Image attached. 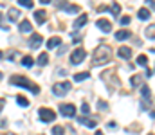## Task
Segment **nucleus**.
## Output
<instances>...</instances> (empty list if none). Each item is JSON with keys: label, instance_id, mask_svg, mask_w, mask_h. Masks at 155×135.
<instances>
[{"label": "nucleus", "instance_id": "1", "mask_svg": "<svg viewBox=\"0 0 155 135\" xmlns=\"http://www.w3.org/2000/svg\"><path fill=\"white\" fill-rule=\"evenodd\" d=\"M110 56H112V52H110V47L108 45H99L96 50H94V54H92V65H103V63H107L108 59H110Z\"/></svg>", "mask_w": 155, "mask_h": 135}, {"label": "nucleus", "instance_id": "2", "mask_svg": "<svg viewBox=\"0 0 155 135\" xmlns=\"http://www.w3.org/2000/svg\"><path fill=\"white\" fill-rule=\"evenodd\" d=\"M9 83H11V85H16V87L29 88L33 94H40V87H38V85H35L33 81H29L25 76H13V78L9 79Z\"/></svg>", "mask_w": 155, "mask_h": 135}, {"label": "nucleus", "instance_id": "3", "mask_svg": "<svg viewBox=\"0 0 155 135\" xmlns=\"http://www.w3.org/2000/svg\"><path fill=\"white\" fill-rule=\"evenodd\" d=\"M69 90H71L69 81H60V83L52 85V94L54 95H65V94H69Z\"/></svg>", "mask_w": 155, "mask_h": 135}, {"label": "nucleus", "instance_id": "4", "mask_svg": "<svg viewBox=\"0 0 155 135\" xmlns=\"http://www.w3.org/2000/svg\"><path fill=\"white\" fill-rule=\"evenodd\" d=\"M40 119H41L43 123H52V121L56 119V114H54V110H51V108H40Z\"/></svg>", "mask_w": 155, "mask_h": 135}, {"label": "nucleus", "instance_id": "5", "mask_svg": "<svg viewBox=\"0 0 155 135\" xmlns=\"http://www.w3.org/2000/svg\"><path fill=\"white\" fill-rule=\"evenodd\" d=\"M60 114L63 117H74L76 115V106L74 104H60Z\"/></svg>", "mask_w": 155, "mask_h": 135}, {"label": "nucleus", "instance_id": "6", "mask_svg": "<svg viewBox=\"0 0 155 135\" xmlns=\"http://www.w3.org/2000/svg\"><path fill=\"white\" fill-rule=\"evenodd\" d=\"M85 56H87L85 49H76V50L71 54V63H72V65H78V63H81V61L85 59Z\"/></svg>", "mask_w": 155, "mask_h": 135}, {"label": "nucleus", "instance_id": "7", "mask_svg": "<svg viewBox=\"0 0 155 135\" xmlns=\"http://www.w3.org/2000/svg\"><path fill=\"white\" fill-rule=\"evenodd\" d=\"M96 25H97L103 33H110V31H112V24H110L108 20H105V18H99V20L96 22Z\"/></svg>", "mask_w": 155, "mask_h": 135}, {"label": "nucleus", "instance_id": "8", "mask_svg": "<svg viewBox=\"0 0 155 135\" xmlns=\"http://www.w3.org/2000/svg\"><path fill=\"white\" fill-rule=\"evenodd\" d=\"M18 31H20V33H31V31H33V24H31L29 20H20Z\"/></svg>", "mask_w": 155, "mask_h": 135}, {"label": "nucleus", "instance_id": "9", "mask_svg": "<svg viewBox=\"0 0 155 135\" xmlns=\"http://www.w3.org/2000/svg\"><path fill=\"white\" fill-rule=\"evenodd\" d=\"M117 56L123 58V59H130V58H132V49H130V47H121V49L117 50Z\"/></svg>", "mask_w": 155, "mask_h": 135}, {"label": "nucleus", "instance_id": "10", "mask_svg": "<svg viewBox=\"0 0 155 135\" xmlns=\"http://www.w3.org/2000/svg\"><path fill=\"white\" fill-rule=\"evenodd\" d=\"M7 16H9V20H11V22H18V20H20V11H18L16 7H9Z\"/></svg>", "mask_w": 155, "mask_h": 135}, {"label": "nucleus", "instance_id": "11", "mask_svg": "<svg viewBox=\"0 0 155 135\" xmlns=\"http://www.w3.org/2000/svg\"><path fill=\"white\" fill-rule=\"evenodd\" d=\"M78 123L79 124H85L87 128H96V124H97L94 119H88V117H78Z\"/></svg>", "mask_w": 155, "mask_h": 135}, {"label": "nucleus", "instance_id": "12", "mask_svg": "<svg viewBox=\"0 0 155 135\" xmlns=\"http://www.w3.org/2000/svg\"><path fill=\"white\" fill-rule=\"evenodd\" d=\"M130 36H132V33H130V31H126V29H119V31L116 33V38L119 40V42H124V40H128Z\"/></svg>", "mask_w": 155, "mask_h": 135}, {"label": "nucleus", "instance_id": "13", "mask_svg": "<svg viewBox=\"0 0 155 135\" xmlns=\"http://www.w3.org/2000/svg\"><path fill=\"white\" fill-rule=\"evenodd\" d=\"M60 43H61V38L60 36H52V38L47 40V49H54V47H58Z\"/></svg>", "mask_w": 155, "mask_h": 135}, {"label": "nucleus", "instance_id": "14", "mask_svg": "<svg viewBox=\"0 0 155 135\" xmlns=\"http://www.w3.org/2000/svg\"><path fill=\"white\" fill-rule=\"evenodd\" d=\"M40 45H41V36H40V34L31 36V40H29V47H33V49H38Z\"/></svg>", "mask_w": 155, "mask_h": 135}, {"label": "nucleus", "instance_id": "15", "mask_svg": "<svg viewBox=\"0 0 155 135\" xmlns=\"http://www.w3.org/2000/svg\"><path fill=\"white\" fill-rule=\"evenodd\" d=\"M137 18H139V20H148V18H150V9L141 7V9L137 11Z\"/></svg>", "mask_w": 155, "mask_h": 135}, {"label": "nucleus", "instance_id": "16", "mask_svg": "<svg viewBox=\"0 0 155 135\" xmlns=\"http://www.w3.org/2000/svg\"><path fill=\"white\" fill-rule=\"evenodd\" d=\"M45 18H47V13L45 11H35V20L38 22V24H45Z\"/></svg>", "mask_w": 155, "mask_h": 135}, {"label": "nucleus", "instance_id": "17", "mask_svg": "<svg viewBox=\"0 0 155 135\" xmlns=\"http://www.w3.org/2000/svg\"><path fill=\"white\" fill-rule=\"evenodd\" d=\"M87 20H88V16H87L85 13H83V14H79V18H78L76 22H74V27H76V29H79V27H83V25L87 24Z\"/></svg>", "mask_w": 155, "mask_h": 135}, {"label": "nucleus", "instance_id": "18", "mask_svg": "<svg viewBox=\"0 0 155 135\" xmlns=\"http://www.w3.org/2000/svg\"><path fill=\"white\" fill-rule=\"evenodd\" d=\"M36 63L41 65V67H45V65L49 63V54H47V52H41V54L38 56V59H36Z\"/></svg>", "mask_w": 155, "mask_h": 135}, {"label": "nucleus", "instance_id": "19", "mask_svg": "<svg viewBox=\"0 0 155 135\" xmlns=\"http://www.w3.org/2000/svg\"><path fill=\"white\" fill-rule=\"evenodd\" d=\"M87 78H90V74L88 72H78V74H74V81H85Z\"/></svg>", "mask_w": 155, "mask_h": 135}, {"label": "nucleus", "instance_id": "20", "mask_svg": "<svg viewBox=\"0 0 155 135\" xmlns=\"http://www.w3.org/2000/svg\"><path fill=\"white\" fill-rule=\"evenodd\" d=\"M141 94H143L144 101H150V99H152V94H150V88H148L146 85H143V87H141Z\"/></svg>", "mask_w": 155, "mask_h": 135}, {"label": "nucleus", "instance_id": "21", "mask_svg": "<svg viewBox=\"0 0 155 135\" xmlns=\"http://www.w3.org/2000/svg\"><path fill=\"white\" fill-rule=\"evenodd\" d=\"M16 103H18L22 108H27V106H29V101H27V97H24V95H16Z\"/></svg>", "mask_w": 155, "mask_h": 135}, {"label": "nucleus", "instance_id": "22", "mask_svg": "<svg viewBox=\"0 0 155 135\" xmlns=\"http://www.w3.org/2000/svg\"><path fill=\"white\" fill-rule=\"evenodd\" d=\"M79 9H81V7H79V5H74V4H72V5H65V13H71V14L79 13Z\"/></svg>", "mask_w": 155, "mask_h": 135}, {"label": "nucleus", "instance_id": "23", "mask_svg": "<svg viewBox=\"0 0 155 135\" xmlns=\"http://www.w3.org/2000/svg\"><path fill=\"white\" fill-rule=\"evenodd\" d=\"M33 63H35V59H33L31 56H24V58H22V65H24V67L29 69V67H33Z\"/></svg>", "mask_w": 155, "mask_h": 135}, {"label": "nucleus", "instance_id": "24", "mask_svg": "<svg viewBox=\"0 0 155 135\" xmlns=\"http://www.w3.org/2000/svg\"><path fill=\"white\" fill-rule=\"evenodd\" d=\"M144 33H146V38L148 40H155V25H150Z\"/></svg>", "mask_w": 155, "mask_h": 135}, {"label": "nucleus", "instance_id": "25", "mask_svg": "<svg viewBox=\"0 0 155 135\" xmlns=\"http://www.w3.org/2000/svg\"><path fill=\"white\" fill-rule=\"evenodd\" d=\"M110 13H112V14H114V16H117V14H119V13H121V5H119V4H117V2H114V4H112V5H110Z\"/></svg>", "mask_w": 155, "mask_h": 135}, {"label": "nucleus", "instance_id": "26", "mask_svg": "<svg viewBox=\"0 0 155 135\" xmlns=\"http://www.w3.org/2000/svg\"><path fill=\"white\" fill-rule=\"evenodd\" d=\"M146 63H148V58H146L144 54L137 56V65H141V67H146Z\"/></svg>", "mask_w": 155, "mask_h": 135}, {"label": "nucleus", "instance_id": "27", "mask_svg": "<svg viewBox=\"0 0 155 135\" xmlns=\"http://www.w3.org/2000/svg\"><path fill=\"white\" fill-rule=\"evenodd\" d=\"M130 83H132L134 87H139V85H141V76H139V74H135V76H132V79H130Z\"/></svg>", "mask_w": 155, "mask_h": 135}, {"label": "nucleus", "instance_id": "28", "mask_svg": "<svg viewBox=\"0 0 155 135\" xmlns=\"http://www.w3.org/2000/svg\"><path fill=\"white\" fill-rule=\"evenodd\" d=\"M18 5H22V7H27V9H31V7H33V0H18Z\"/></svg>", "mask_w": 155, "mask_h": 135}, {"label": "nucleus", "instance_id": "29", "mask_svg": "<svg viewBox=\"0 0 155 135\" xmlns=\"http://www.w3.org/2000/svg\"><path fill=\"white\" fill-rule=\"evenodd\" d=\"M63 133H65L63 126H54V128H52V135H63Z\"/></svg>", "mask_w": 155, "mask_h": 135}, {"label": "nucleus", "instance_id": "30", "mask_svg": "<svg viewBox=\"0 0 155 135\" xmlns=\"http://www.w3.org/2000/svg\"><path fill=\"white\" fill-rule=\"evenodd\" d=\"M117 22H119L121 25H128V24H130V16H121Z\"/></svg>", "mask_w": 155, "mask_h": 135}, {"label": "nucleus", "instance_id": "31", "mask_svg": "<svg viewBox=\"0 0 155 135\" xmlns=\"http://www.w3.org/2000/svg\"><path fill=\"white\" fill-rule=\"evenodd\" d=\"M81 112H83L85 115H88V114H90V106H88L87 103H83V104H81Z\"/></svg>", "mask_w": 155, "mask_h": 135}, {"label": "nucleus", "instance_id": "32", "mask_svg": "<svg viewBox=\"0 0 155 135\" xmlns=\"http://www.w3.org/2000/svg\"><path fill=\"white\" fill-rule=\"evenodd\" d=\"M65 4H67V0H58V7L60 9H65Z\"/></svg>", "mask_w": 155, "mask_h": 135}, {"label": "nucleus", "instance_id": "33", "mask_svg": "<svg viewBox=\"0 0 155 135\" xmlns=\"http://www.w3.org/2000/svg\"><path fill=\"white\" fill-rule=\"evenodd\" d=\"M97 104H99V110H105V108H107V106H108V104H107V103H105V101H99V103H97Z\"/></svg>", "mask_w": 155, "mask_h": 135}, {"label": "nucleus", "instance_id": "34", "mask_svg": "<svg viewBox=\"0 0 155 135\" xmlns=\"http://www.w3.org/2000/svg\"><path fill=\"white\" fill-rule=\"evenodd\" d=\"M146 5H150L152 9H155V0H146Z\"/></svg>", "mask_w": 155, "mask_h": 135}, {"label": "nucleus", "instance_id": "35", "mask_svg": "<svg viewBox=\"0 0 155 135\" xmlns=\"http://www.w3.org/2000/svg\"><path fill=\"white\" fill-rule=\"evenodd\" d=\"M4 104H5V99H0V112H2V108H4Z\"/></svg>", "mask_w": 155, "mask_h": 135}, {"label": "nucleus", "instance_id": "36", "mask_svg": "<svg viewBox=\"0 0 155 135\" xmlns=\"http://www.w3.org/2000/svg\"><path fill=\"white\" fill-rule=\"evenodd\" d=\"M40 2H41V4H49L51 0H40Z\"/></svg>", "mask_w": 155, "mask_h": 135}, {"label": "nucleus", "instance_id": "37", "mask_svg": "<svg viewBox=\"0 0 155 135\" xmlns=\"http://www.w3.org/2000/svg\"><path fill=\"white\" fill-rule=\"evenodd\" d=\"M94 135H103V132H99V130H97V132H96Z\"/></svg>", "mask_w": 155, "mask_h": 135}, {"label": "nucleus", "instance_id": "38", "mask_svg": "<svg viewBox=\"0 0 155 135\" xmlns=\"http://www.w3.org/2000/svg\"><path fill=\"white\" fill-rule=\"evenodd\" d=\"M2 18H4V16H2V13H0V27H2Z\"/></svg>", "mask_w": 155, "mask_h": 135}, {"label": "nucleus", "instance_id": "39", "mask_svg": "<svg viewBox=\"0 0 155 135\" xmlns=\"http://www.w3.org/2000/svg\"><path fill=\"white\" fill-rule=\"evenodd\" d=\"M2 56H4V54H2V50H0V58H2Z\"/></svg>", "mask_w": 155, "mask_h": 135}, {"label": "nucleus", "instance_id": "40", "mask_svg": "<svg viewBox=\"0 0 155 135\" xmlns=\"http://www.w3.org/2000/svg\"><path fill=\"white\" fill-rule=\"evenodd\" d=\"M5 135H15V133H5Z\"/></svg>", "mask_w": 155, "mask_h": 135}, {"label": "nucleus", "instance_id": "41", "mask_svg": "<svg viewBox=\"0 0 155 135\" xmlns=\"http://www.w3.org/2000/svg\"><path fill=\"white\" fill-rule=\"evenodd\" d=\"M0 79H2V72H0Z\"/></svg>", "mask_w": 155, "mask_h": 135}, {"label": "nucleus", "instance_id": "42", "mask_svg": "<svg viewBox=\"0 0 155 135\" xmlns=\"http://www.w3.org/2000/svg\"><path fill=\"white\" fill-rule=\"evenodd\" d=\"M150 135H153V133H150Z\"/></svg>", "mask_w": 155, "mask_h": 135}]
</instances>
